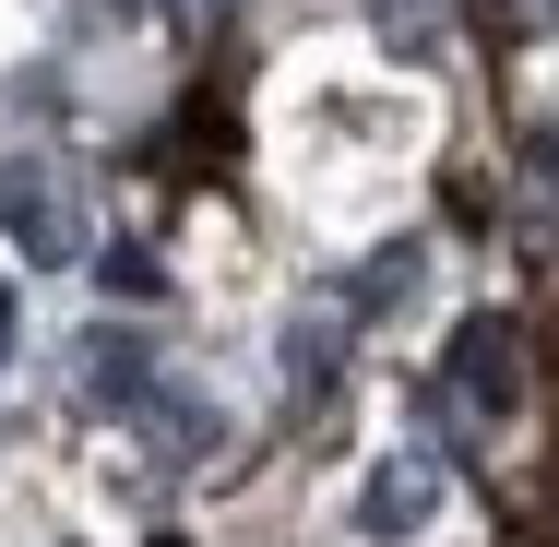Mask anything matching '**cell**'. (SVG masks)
Returning <instances> with one entry per match:
<instances>
[{"instance_id": "6da1fadb", "label": "cell", "mask_w": 559, "mask_h": 547, "mask_svg": "<svg viewBox=\"0 0 559 547\" xmlns=\"http://www.w3.org/2000/svg\"><path fill=\"white\" fill-rule=\"evenodd\" d=\"M512 405H524V333L500 322V310H476V322L452 333L441 381H429V417L441 429H500Z\"/></svg>"}, {"instance_id": "7a4b0ae2", "label": "cell", "mask_w": 559, "mask_h": 547, "mask_svg": "<svg viewBox=\"0 0 559 547\" xmlns=\"http://www.w3.org/2000/svg\"><path fill=\"white\" fill-rule=\"evenodd\" d=\"M0 238L36 262V274H60V262H84V191L48 167V155H24V167H0Z\"/></svg>"}, {"instance_id": "3957f363", "label": "cell", "mask_w": 559, "mask_h": 547, "mask_svg": "<svg viewBox=\"0 0 559 547\" xmlns=\"http://www.w3.org/2000/svg\"><path fill=\"white\" fill-rule=\"evenodd\" d=\"M429 512H441V452H381L369 488H357V524L369 536H417Z\"/></svg>"}, {"instance_id": "277c9868", "label": "cell", "mask_w": 559, "mask_h": 547, "mask_svg": "<svg viewBox=\"0 0 559 547\" xmlns=\"http://www.w3.org/2000/svg\"><path fill=\"white\" fill-rule=\"evenodd\" d=\"M84 405H108V417H143L155 393H167V369H155V345L143 333H84Z\"/></svg>"}, {"instance_id": "5b68a950", "label": "cell", "mask_w": 559, "mask_h": 547, "mask_svg": "<svg viewBox=\"0 0 559 547\" xmlns=\"http://www.w3.org/2000/svg\"><path fill=\"white\" fill-rule=\"evenodd\" d=\"M417 274H429V238H393V250H369V262H357V286H345V322H393V310L417 298Z\"/></svg>"}, {"instance_id": "8992f818", "label": "cell", "mask_w": 559, "mask_h": 547, "mask_svg": "<svg viewBox=\"0 0 559 547\" xmlns=\"http://www.w3.org/2000/svg\"><path fill=\"white\" fill-rule=\"evenodd\" d=\"M512 238H524V250H559V143L548 131L512 155Z\"/></svg>"}, {"instance_id": "52a82bcc", "label": "cell", "mask_w": 559, "mask_h": 547, "mask_svg": "<svg viewBox=\"0 0 559 547\" xmlns=\"http://www.w3.org/2000/svg\"><path fill=\"white\" fill-rule=\"evenodd\" d=\"M345 310H298V322H286V381H298V405H322V393H334V369H345Z\"/></svg>"}, {"instance_id": "ba28073f", "label": "cell", "mask_w": 559, "mask_h": 547, "mask_svg": "<svg viewBox=\"0 0 559 547\" xmlns=\"http://www.w3.org/2000/svg\"><path fill=\"white\" fill-rule=\"evenodd\" d=\"M369 36H381L393 60H441L452 12H441V0H369Z\"/></svg>"}, {"instance_id": "9c48e42d", "label": "cell", "mask_w": 559, "mask_h": 547, "mask_svg": "<svg viewBox=\"0 0 559 547\" xmlns=\"http://www.w3.org/2000/svg\"><path fill=\"white\" fill-rule=\"evenodd\" d=\"M96 274H108V298H119V310H155V298H167L155 250H131V238H119V250H96Z\"/></svg>"}, {"instance_id": "30bf717a", "label": "cell", "mask_w": 559, "mask_h": 547, "mask_svg": "<svg viewBox=\"0 0 559 547\" xmlns=\"http://www.w3.org/2000/svg\"><path fill=\"white\" fill-rule=\"evenodd\" d=\"M179 24H203V0H179Z\"/></svg>"}, {"instance_id": "8fae6325", "label": "cell", "mask_w": 559, "mask_h": 547, "mask_svg": "<svg viewBox=\"0 0 559 547\" xmlns=\"http://www.w3.org/2000/svg\"><path fill=\"white\" fill-rule=\"evenodd\" d=\"M0 345H12V298H0Z\"/></svg>"}]
</instances>
